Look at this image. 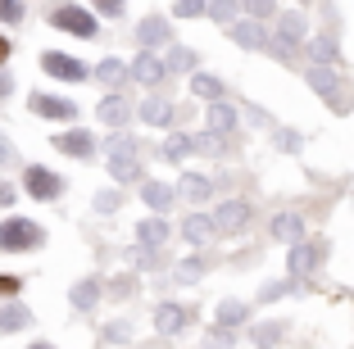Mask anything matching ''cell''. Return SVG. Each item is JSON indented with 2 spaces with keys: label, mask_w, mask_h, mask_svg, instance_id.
Masks as SVG:
<instances>
[{
  "label": "cell",
  "mask_w": 354,
  "mask_h": 349,
  "mask_svg": "<svg viewBox=\"0 0 354 349\" xmlns=\"http://www.w3.org/2000/svg\"><path fill=\"white\" fill-rule=\"evenodd\" d=\"M209 19H218V23L236 19V0H209Z\"/></svg>",
  "instance_id": "34"
},
{
  "label": "cell",
  "mask_w": 354,
  "mask_h": 349,
  "mask_svg": "<svg viewBox=\"0 0 354 349\" xmlns=\"http://www.w3.org/2000/svg\"><path fill=\"white\" fill-rule=\"evenodd\" d=\"M136 41L146 46V50H150V46H168V41H173V28H168V19L150 14V19L136 23Z\"/></svg>",
  "instance_id": "8"
},
{
  "label": "cell",
  "mask_w": 354,
  "mask_h": 349,
  "mask_svg": "<svg viewBox=\"0 0 354 349\" xmlns=\"http://www.w3.org/2000/svg\"><path fill=\"white\" fill-rule=\"evenodd\" d=\"M32 113H41V118H59V123H68V118H77V104L73 100H59V95H32Z\"/></svg>",
  "instance_id": "7"
},
{
  "label": "cell",
  "mask_w": 354,
  "mask_h": 349,
  "mask_svg": "<svg viewBox=\"0 0 354 349\" xmlns=\"http://www.w3.org/2000/svg\"><path fill=\"white\" fill-rule=\"evenodd\" d=\"M14 290H19V281H14V277H0V295H14Z\"/></svg>",
  "instance_id": "43"
},
{
  "label": "cell",
  "mask_w": 354,
  "mask_h": 349,
  "mask_svg": "<svg viewBox=\"0 0 354 349\" xmlns=\"http://www.w3.org/2000/svg\"><path fill=\"white\" fill-rule=\"evenodd\" d=\"M177 196L191 200V205H200V200H209V182H205V177H196V173H187V177H182V186H177Z\"/></svg>",
  "instance_id": "23"
},
{
  "label": "cell",
  "mask_w": 354,
  "mask_h": 349,
  "mask_svg": "<svg viewBox=\"0 0 354 349\" xmlns=\"http://www.w3.org/2000/svg\"><path fill=\"white\" fill-rule=\"evenodd\" d=\"M0 164H14V150H10L5 141H0Z\"/></svg>",
  "instance_id": "44"
},
{
  "label": "cell",
  "mask_w": 354,
  "mask_h": 349,
  "mask_svg": "<svg viewBox=\"0 0 354 349\" xmlns=\"http://www.w3.org/2000/svg\"><path fill=\"white\" fill-rule=\"evenodd\" d=\"M0 19H5V23H19L23 19V5H19V0H0Z\"/></svg>",
  "instance_id": "40"
},
{
  "label": "cell",
  "mask_w": 354,
  "mask_h": 349,
  "mask_svg": "<svg viewBox=\"0 0 354 349\" xmlns=\"http://www.w3.org/2000/svg\"><path fill=\"white\" fill-rule=\"evenodd\" d=\"M323 254H327L323 240H295V245H291V258H286V267H291L295 277H309L313 267L323 263Z\"/></svg>",
  "instance_id": "4"
},
{
  "label": "cell",
  "mask_w": 354,
  "mask_h": 349,
  "mask_svg": "<svg viewBox=\"0 0 354 349\" xmlns=\"http://www.w3.org/2000/svg\"><path fill=\"white\" fill-rule=\"evenodd\" d=\"M5 95H10V77H5V73H0V100H5Z\"/></svg>",
  "instance_id": "45"
},
{
  "label": "cell",
  "mask_w": 354,
  "mask_h": 349,
  "mask_svg": "<svg viewBox=\"0 0 354 349\" xmlns=\"http://www.w3.org/2000/svg\"><path fill=\"white\" fill-rule=\"evenodd\" d=\"M309 86L318 95H336V86H341V82H336V73L327 68V64H313V68H309Z\"/></svg>",
  "instance_id": "22"
},
{
  "label": "cell",
  "mask_w": 354,
  "mask_h": 349,
  "mask_svg": "<svg viewBox=\"0 0 354 349\" xmlns=\"http://www.w3.org/2000/svg\"><path fill=\"white\" fill-rule=\"evenodd\" d=\"M196 322V308H182V304H159L155 308V331L159 336H177L182 327Z\"/></svg>",
  "instance_id": "5"
},
{
  "label": "cell",
  "mask_w": 354,
  "mask_h": 349,
  "mask_svg": "<svg viewBox=\"0 0 354 349\" xmlns=\"http://www.w3.org/2000/svg\"><path fill=\"white\" fill-rule=\"evenodd\" d=\"M46 245V232L37 223H28V218H5L0 223V249L5 254H23V249H37Z\"/></svg>",
  "instance_id": "1"
},
{
  "label": "cell",
  "mask_w": 354,
  "mask_h": 349,
  "mask_svg": "<svg viewBox=\"0 0 354 349\" xmlns=\"http://www.w3.org/2000/svg\"><path fill=\"white\" fill-rule=\"evenodd\" d=\"M41 68L50 73V77H59V82H86V64L73 59V55H64V50H46Z\"/></svg>",
  "instance_id": "3"
},
{
  "label": "cell",
  "mask_w": 354,
  "mask_h": 349,
  "mask_svg": "<svg viewBox=\"0 0 354 349\" xmlns=\"http://www.w3.org/2000/svg\"><path fill=\"white\" fill-rule=\"evenodd\" d=\"M241 5H245V14H250V19H277V5H272V0H241Z\"/></svg>",
  "instance_id": "30"
},
{
  "label": "cell",
  "mask_w": 354,
  "mask_h": 349,
  "mask_svg": "<svg viewBox=\"0 0 354 349\" xmlns=\"http://www.w3.org/2000/svg\"><path fill=\"white\" fill-rule=\"evenodd\" d=\"M23 182H28V191H32V200H59V191H64V182L55 173H46V168H28V177H23Z\"/></svg>",
  "instance_id": "6"
},
{
  "label": "cell",
  "mask_w": 354,
  "mask_h": 349,
  "mask_svg": "<svg viewBox=\"0 0 354 349\" xmlns=\"http://www.w3.org/2000/svg\"><path fill=\"white\" fill-rule=\"evenodd\" d=\"M10 59V41H5V37H0V64Z\"/></svg>",
  "instance_id": "46"
},
{
  "label": "cell",
  "mask_w": 354,
  "mask_h": 349,
  "mask_svg": "<svg viewBox=\"0 0 354 349\" xmlns=\"http://www.w3.org/2000/svg\"><path fill=\"white\" fill-rule=\"evenodd\" d=\"M205 267H200V258H187V263H177V281H196Z\"/></svg>",
  "instance_id": "38"
},
{
  "label": "cell",
  "mask_w": 354,
  "mask_h": 349,
  "mask_svg": "<svg viewBox=\"0 0 354 349\" xmlns=\"http://www.w3.org/2000/svg\"><path fill=\"white\" fill-rule=\"evenodd\" d=\"M191 150H196V145H191V136H168V145H164L168 159H187Z\"/></svg>",
  "instance_id": "32"
},
{
  "label": "cell",
  "mask_w": 354,
  "mask_h": 349,
  "mask_svg": "<svg viewBox=\"0 0 354 349\" xmlns=\"http://www.w3.org/2000/svg\"><path fill=\"white\" fill-rule=\"evenodd\" d=\"M191 91H196L200 100H209V104L223 100V82H218V77H209V73H196V77H191Z\"/></svg>",
  "instance_id": "21"
},
{
  "label": "cell",
  "mask_w": 354,
  "mask_h": 349,
  "mask_svg": "<svg viewBox=\"0 0 354 349\" xmlns=\"http://www.w3.org/2000/svg\"><path fill=\"white\" fill-rule=\"evenodd\" d=\"M136 236H141V245L159 249V245L168 240V223H164V218H146V223L136 227Z\"/></svg>",
  "instance_id": "20"
},
{
  "label": "cell",
  "mask_w": 354,
  "mask_h": 349,
  "mask_svg": "<svg viewBox=\"0 0 354 349\" xmlns=\"http://www.w3.org/2000/svg\"><path fill=\"white\" fill-rule=\"evenodd\" d=\"M272 236L286 240V245H295V240H304V223L295 214H277L272 218Z\"/></svg>",
  "instance_id": "17"
},
{
  "label": "cell",
  "mask_w": 354,
  "mask_h": 349,
  "mask_svg": "<svg viewBox=\"0 0 354 349\" xmlns=\"http://www.w3.org/2000/svg\"><path fill=\"white\" fill-rule=\"evenodd\" d=\"M10 205H14V186L0 182V209H10Z\"/></svg>",
  "instance_id": "42"
},
{
  "label": "cell",
  "mask_w": 354,
  "mask_h": 349,
  "mask_svg": "<svg viewBox=\"0 0 354 349\" xmlns=\"http://www.w3.org/2000/svg\"><path fill=\"white\" fill-rule=\"evenodd\" d=\"M232 41L245 46V50H268V37H263V23L259 19H245V23H232Z\"/></svg>",
  "instance_id": "9"
},
{
  "label": "cell",
  "mask_w": 354,
  "mask_h": 349,
  "mask_svg": "<svg viewBox=\"0 0 354 349\" xmlns=\"http://www.w3.org/2000/svg\"><path fill=\"white\" fill-rule=\"evenodd\" d=\"M95 299H100V281L86 277V281H77V286H73V304L77 308H95Z\"/></svg>",
  "instance_id": "26"
},
{
  "label": "cell",
  "mask_w": 354,
  "mask_h": 349,
  "mask_svg": "<svg viewBox=\"0 0 354 349\" xmlns=\"http://www.w3.org/2000/svg\"><path fill=\"white\" fill-rule=\"evenodd\" d=\"M232 127H236V109L232 104H209V132H218V136H227Z\"/></svg>",
  "instance_id": "19"
},
{
  "label": "cell",
  "mask_w": 354,
  "mask_h": 349,
  "mask_svg": "<svg viewBox=\"0 0 354 349\" xmlns=\"http://www.w3.org/2000/svg\"><path fill=\"white\" fill-rule=\"evenodd\" d=\"M214 232H218V223H214V218H205V214H187V223H182V236H187L191 245H205Z\"/></svg>",
  "instance_id": "13"
},
{
  "label": "cell",
  "mask_w": 354,
  "mask_h": 349,
  "mask_svg": "<svg viewBox=\"0 0 354 349\" xmlns=\"http://www.w3.org/2000/svg\"><path fill=\"white\" fill-rule=\"evenodd\" d=\"M127 113H132V109H127L123 95H104V100H100V123H104V127H123Z\"/></svg>",
  "instance_id": "18"
},
{
  "label": "cell",
  "mask_w": 354,
  "mask_h": 349,
  "mask_svg": "<svg viewBox=\"0 0 354 349\" xmlns=\"http://www.w3.org/2000/svg\"><path fill=\"white\" fill-rule=\"evenodd\" d=\"M55 150L73 154V159H91L95 154V136L91 132H59L55 136Z\"/></svg>",
  "instance_id": "11"
},
{
  "label": "cell",
  "mask_w": 354,
  "mask_h": 349,
  "mask_svg": "<svg viewBox=\"0 0 354 349\" xmlns=\"http://www.w3.org/2000/svg\"><path fill=\"white\" fill-rule=\"evenodd\" d=\"M32 349H50V345H32Z\"/></svg>",
  "instance_id": "47"
},
{
  "label": "cell",
  "mask_w": 354,
  "mask_h": 349,
  "mask_svg": "<svg viewBox=\"0 0 354 349\" xmlns=\"http://www.w3.org/2000/svg\"><path fill=\"white\" fill-rule=\"evenodd\" d=\"M241 322H245V304L227 299V304L218 308V327H241Z\"/></svg>",
  "instance_id": "29"
},
{
  "label": "cell",
  "mask_w": 354,
  "mask_h": 349,
  "mask_svg": "<svg viewBox=\"0 0 354 349\" xmlns=\"http://www.w3.org/2000/svg\"><path fill=\"white\" fill-rule=\"evenodd\" d=\"M205 10H209V0H177L173 5L177 19H196V14H205Z\"/></svg>",
  "instance_id": "35"
},
{
  "label": "cell",
  "mask_w": 354,
  "mask_h": 349,
  "mask_svg": "<svg viewBox=\"0 0 354 349\" xmlns=\"http://www.w3.org/2000/svg\"><path fill=\"white\" fill-rule=\"evenodd\" d=\"M168 68H173V73H187V68H196V50H187V46H177V50H173V59H168Z\"/></svg>",
  "instance_id": "33"
},
{
  "label": "cell",
  "mask_w": 354,
  "mask_h": 349,
  "mask_svg": "<svg viewBox=\"0 0 354 349\" xmlns=\"http://www.w3.org/2000/svg\"><path fill=\"white\" fill-rule=\"evenodd\" d=\"M141 118H146L150 127H168L173 123V104H168L164 95H150V100L141 104Z\"/></svg>",
  "instance_id": "16"
},
{
  "label": "cell",
  "mask_w": 354,
  "mask_h": 349,
  "mask_svg": "<svg viewBox=\"0 0 354 349\" xmlns=\"http://www.w3.org/2000/svg\"><path fill=\"white\" fill-rule=\"evenodd\" d=\"M214 223H218V232H241V227L250 223V205L245 200H227V205H218Z\"/></svg>",
  "instance_id": "10"
},
{
  "label": "cell",
  "mask_w": 354,
  "mask_h": 349,
  "mask_svg": "<svg viewBox=\"0 0 354 349\" xmlns=\"http://www.w3.org/2000/svg\"><path fill=\"white\" fill-rule=\"evenodd\" d=\"M191 145H196V150H205V154H218V150H223V145H218V132H205V136H196Z\"/></svg>",
  "instance_id": "39"
},
{
  "label": "cell",
  "mask_w": 354,
  "mask_h": 349,
  "mask_svg": "<svg viewBox=\"0 0 354 349\" xmlns=\"http://www.w3.org/2000/svg\"><path fill=\"white\" fill-rule=\"evenodd\" d=\"M141 200L150 205V214H164V209H173V186H164V182H141Z\"/></svg>",
  "instance_id": "15"
},
{
  "label": "cell",
  "mask_w": 354,
  "mask_h": 349,
  "mask_svg": "<svg viewBox=\"0 0 354 349\" xmlns=\"http://www.w3.org/2000/svg\"><path fill=\"white\" fill-rule=\"evenodd\" d=\"M155 349H164V345H155Z\"/></svg>",
  "instance_id": "48"
},
{
  "label": "cell",
  "mask_w": 354,
  "mask_h": 349,
  "mask_svg": "<svg viewBox=\"0 0 354 349\" xmlns=\"http://www.w3.org/2000/svg\"><path fill=\"white\" fill-rule=\"evenodd\" d=\"M164 73H168V64H159L155 55H136V64H132V77H136V82H146V86L164 82Z\"/></svg>",
  "instance_id": "14"
},
{
  "label": "cell",
  "mask_w": 354,
  "mask_h": 349,
  "mask_svg": "<svg viewBox=\"0 0 354 349\" xmlns=\"http://www.w3.org/2000/svg\"><path fill=\"white\" fill-rule=\"evenodd\" d=\"M304 32H309V28H304V14H277V37H272V41H281V46H291V50H295V41H304Z\"/></svg>",
  "instance_id": "12"
},
{
  "label": "cell",
  "mask_w": 354,
  "mask_h": 349,
  "mask_svg": "<svg viewBox=\"0 0 354 349\" xmlns=\"http://www.w3.org/2000/svg\"><path fill=\"white\" fill-rule=\"evenodd\" d=\"M109 159H136V141H132V136H118V132H114V145H109Z\"/></svg>",
  "instance_id": "31"
},
{
  "label": "cell",
  "mask_w": 354,
  "mask_h": 349,
  "mask_svg": "<svg viewBox=\"0 0 354 349\" xmlns=\"http://www.w3.org/2000/svg\"><path fill=\"white\" fill-rule=\"evenodd\" d=\"M309 55H313V64H332L336 59V41H332V37H313Z\"/></svg>",
  "instance_id": "28"
},
{
  "label": "cell",
  "mask_w": 354,
  "mask_h": 349,
  "mask_svg": "<svg viewBox=\"0 0 354 349\" xmlns=\"http://www.w3.org/2000/svg\"><path fill=\"white\" fill-rule=\"evenodd\" d=\"M50 23L59 32H73V37H82V41H91L95 32H100V23L91 19V14L82 10V5H59V10L50 14Z\"/></svg>",
  "instance_id": "2"
},
{
  "label": "cell",
  "mask_w": 354,
  "mask_h": 349,
  "mask_svg": "<svg viewBox=\"0 0 354 349\" xmlns=\"http://www.w3.org/2000/svg\"><path fill=\"white\" fill-rule=\"evenodd\" d=\"M95 77H100V82L109 86V91H118V86L127 82V68H123V64H118V59H104L100 68H95Z\"/></svg>",
  "instance_id": "25"
},
{
  "label": "cell",
  "mask_w": 354,
  "mask_h": 349,
  "mask_svg": "<svg viewBox=\"0 0 354 349\" xmlns=\"http://www.w3.org/2000/svg\"><path fill=\"white\" fill-rule=\"evenodd\" d=\"M118 205H123V191H100V196H95V209H100V214H114Z\"/></svg>",
  "instance_id": "37"
},
{
  "label": "cell",
  "mask_w": 354,
  "mask_h": 349,
  "mask_svg": "<svg viewBox=\"0 0 354 349\" xmlns=\"http://www.w3.org/2000/svg\"><path fill=\"white\" fill-rule=\"evenodd\" d=\"M100 5V14H109V19H118V14L127 10V0H95Z\"/></svg>",
  "instance_id": "41"
},
{
  "label": "cell",
  "mask_w": 354,
  "mask_h": 349,
  "mask_svg": "<svg viewBox=\"0 0 354 349\" xmlns=\"http://www.w3.org/2000/svg\"><path fill=\"white\" fill-rule=\"evenodd\" d=\"M109 173L123 186V182H136V177H141V164H136V159H109Z\"/></svg>",
  "instance_id": "27"
},
{
  "label": "cell",
  "mask_w": 354,
  "mask_h": 349,
  "mask_svg": "<svg viewBox=\"0 0 354 349\" xmlns=\"http://www.w3.org/2000/svg\"><path fill=\"white\" fill-rule=\"evenodd\" d=\"M28 322H32L28 308H19V304H5V308H0V331H23Z\"/></svg>",
  "instance_id": "24"
},
{
  "label": "cell",
  "mask_w": 354,
  "mask_h": 349,
  "mask_svg": "<svg viewBox=\"0 0 354 349\" xmlns=\"http://www.w3.org/2000/svg\"><path fill=\"white\" fill-rule=\"evenodd\" d=\"M281 331H286L281 322H268V327H259V331H254V345H259V349H268L272 340H281Z\"/></svg>",
  "instance_id": "36"
}]
</instances>
